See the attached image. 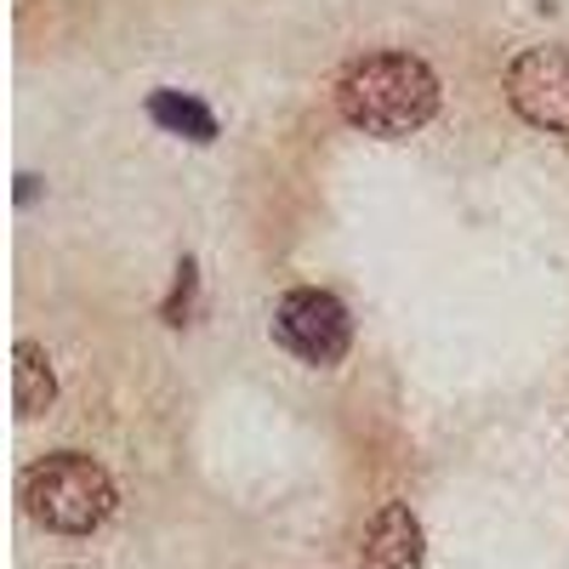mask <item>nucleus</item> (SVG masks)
Returning a JSON list of instances; mask_svg holds the SVG:
<instances>
[{
  "label": "nucleus",
  "mask_w": 569,
  "mask_h": 569,
  "mask_svg": "<svg viewBox=\"0 0 569 569\" xmlns=\"http://www.w3.org/2000/svg\"><path fill=\"white\" fill-rule=\"evenodd\" d=\"M337 103L365 137H410L439 114V74L410 52H370L342 69Z\"/></svg>",
  "instance_id": "nucleus-1"
},
{
  "label": "nucleus",
  "mask_w": 569,
  "mask_h": 569,
  "mask_svg": "<svg viewBox=\"0 0 569 569\" xmlns=\"http://www.w3.org/2000/svg\"><path fill=\"white\" fill-rule=\"evenodd\" d=\"M18 501L34 525L58 530V536H91L114 512V479L103 461H91L80 450H58L40 456L34 467H23L18 479Z\"/></svg>",
  "instance_id": "nucleus-2"
},
{
  "label": "nucleus",
  "mask_w": 569,
  "mask_h": 569,
  "mask_svg": "<svg viewBox=\"0 0 569 569\" xmlns=\"http://www.w3.org/2000/svg\"><path fill=\"white\" fill-rule=\"evenodd\" d=\"M273 337H279V348H291L302 365H337L348 353V342H353V319L330 291L297 284V291H284L279 308H273Z\"/></svg>",
  "instance_id": "nucleus-3"
},
{
  "label": "nucleus",
  "mask_w": 569,
  "mask_h": 569,
  "mask_svg": "<svg viewBox=\"0 0 569 569\" xmlns=\"http://www.w3.org/2000/svg\"><path fill=\"white\" fill-rule=\"evenodd\" d=\"M507 103L541 131H569V46H530L507 69Z\"/></svg>",
  "instance_id": "nucleus-4"
},
{
  "label": "nucleus",
  "mask_w": 569,
  "mask_h": 569,
  "mask_svg": "<svg viewBox=\"0 0 569 569\" xmlns=\"http://www.w3.org/2000/svg\"><path fill=\"white\" fill-rule=\"evenodd\" d=\"M365 563H370V569H421V563H427L421 518H416L405 501L376 507V518L365 525Z\"/></svg>",
  "instance_id": "nucleus-5"
},
{
  "label": "nucleus",
  "mask_w": 569,
  "mask_h": 569,
  "mask_svg": "<svg viewBox=\"0 0 569 569\" xmlns=\"http://www.w3.org/2000/svg\"><path fill=\"white\" fill-rule=\"evenodd\" d=\"M52 399H58L52 359H46L34 342H18L12 348V405H18V416H40Z\"/></svg>",
  "instance_id": "nucleus-6"
},
{
  "label": "nucleus",
  "mask_w": 569,
  "mask_h": 569,
  "mask_svg": "<svg viewBox=\"0 0 569 569\" xmlns=\"http://www.w3.org/2000/svg\"><path fill=\"white\" fill-rule=\"evenodd\" d=\"M149 120L177 131V137H194V142H211L217 137V114L194 98H182V91H154L149 98Z\"/></svg>",
  "instance_id": "nucleus-7"
}]
</instances>
